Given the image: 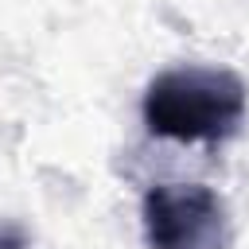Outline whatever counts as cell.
<instances>
[{
	"label": "cell",
	"instance_id": "obj_1",
	"mask_svg": "<svg viewBox=\"0 0 249 249\" xmlns=\"http://www.w3.org/2000/svg\"><path fill=\"white\" fill-rule=\"evenodd\" d=\"M249 89L226 66H179L148 82L144 124L179 144H218L245 121Z\"/></svg>",
	"mask_w": 249,
	"mask_h": 249
},
{
	"label": "cell",
	"instance_id": "obj_2",
	"mask_svg": "<svg viewBox=\"0 0 249 249\" xmlns=\"http://www.w3.org/2000/svg\"><path fill=\"white\" fill-rule=\"evenodd\" d=\"M148 249H230L226 202L202 183H160L140 206Z\"/></svg>",
	"mask_w": 249,
	"mask_h": 249
}]
</instances>
